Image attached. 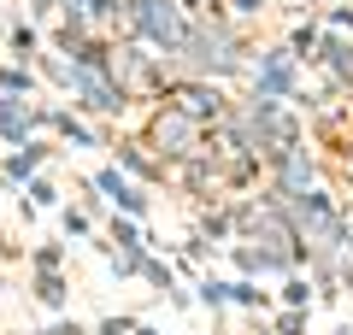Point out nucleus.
Segmentation results:
<instances>
[{"mask_svg":"<svg viewBox=\"0 0 353 335\" xmlns=\"http://www.w3.org/2000/svg\"><path fill=\"white\" fill-rule=\"evenodd\" d=\"M36 118H41V112L18 106L12 94H0V136H6V141H24L30 130H36Z\"/></svg>","mask_w":353,"mask_h":335,"instance_id":"nucleus-1","label":"nucleus"},{"mask_svg":"<svg viewBox=\"0 0 353 335\" xmlns=\"http://www.w3.org/2000/svg\"><path fill=\"white\" fill-rule=\"evenodd\" d=\"M36 300H41V306H65V283L53 271H41L36 276Z\"/></svg>","mask_w":353,"mask_h":335,"instance_id":"nucleus-2","label":"nucleus"},{"mask_svg":"<svg viewBox=\"0 0 353 335\" xmlns=\"http://www.w3.org/2000/svg\"><path fill=\"white\" fill-rule=\"evenodd\" d=\"M36 165H41V148H24V153H18V159H12V176H24V171H36Z\"/></svg>","mask_w":353,"mask_h":335,"instance_id":"nucleus-3","label":"nucleus"}]
</instances>
